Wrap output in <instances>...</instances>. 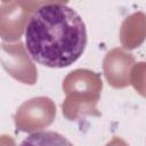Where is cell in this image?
<instances>
[{
	"mask_svg": "<svg viewBox=\"0 0 146 146\" xmlns=\"http://www.w3.org/2000/svg\"><path fill=\"white\" fill-rule=\"evenodd\" d=\"M82 17L64 3L49 2L38 7L25 27V47L36 63L63 68L76 62L87 46Z\"/></svg>",
	"mask_w": 146,
	"mask_h": 146,
	"instance_id": "6da1fadb",
	"label": "cell"
},
{
	"mask_svg": "<svg viewBox=\"0 0 146 146\" xmlns=\"http://www.w3.org/2000/svg\"><path fill=\"white\" fill-rule=\"evenodd\" d=\"M19 146H73V144L60 133L46 130L31 133Z\"/></svg>",
	"mask_w": 146,
	"mask_h": 146,
	"instance_id": "7a4b0ae2",
	"label": "cell"
}]
</instances>
